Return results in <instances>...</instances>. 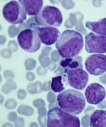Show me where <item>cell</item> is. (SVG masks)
I'll return each mask as SVG.
<instances>
[{
    "label": "cell",
    "mask_w": 106,
    "mask_h": 127,
    "mask_svg": "<svg viewBox=\"0 0 106 127\" xmlns=\"http://www.w3.org/2000/svg\"><path fill=\"white\" fill-rule=\"evenodd\" d=\"M35 30L42 44L45 45H52L59 40L61 33L60 31L55 27H40L33 28Z\"/></svg>",
    "instance_id": "obj_11"
},
{
    "label": "cell",
    "mask_w": 106,
    "mask_h": 127,
    "mask_svg": "<svg viewBox=\"0 0 106 127\" xmlns=\"http://www.w3.org/2000/svg\"><path fill=\"white\" fill-rule=\"evenodd\" d=\"M85 50L88 53H106V36L89 32L85 37Z\"/></svg>",
    "instance_id": "obj_8"
},
{
    "label": "cell",
    "mask_w": 106,
    "mask_h": 127,
    "mask_svg": "<svg viewBox=\"0 0 106 127\" xmlns=\"http://www.w3.org/2000/svg\"><path fill=\"white\" fill-rule=\"evenodd\" d=\"M38 26L60 27L63 21L62 12L53 6H45L35 17Z\"/></svg>",
    "instance_id": "obj_4"
},
{
    "label": "cell",
    "mask_w": 106,
    "mask_h": 127,
    "mask_svg": "<svg viewBox=\"0 0 106 127\" xmlns=\"http://www.w3.org/2000/svg\"><path fill=\"white\" fill-rule=\"evenodd\" d=\"M59 65L65 71L82 68V57L81 56H76L71 58H63L61 59Z\"/></svg>",
    "instance_id": "obj_13"
},
{
    "label": "cell",
    "mask_w": 106,
    "mask_h": 127,
    "mask_svg": "<svg viewBox=\"0 0 106 127\" xmlns=\"http://www.w3.org/2000/svg\"><path fill=\"white\" fill-rule=\"evenodd\" d=\"M65 73L67 75L68 84L71 88L76 90L81 91L87 86L89 79L88 74L82 68L66 70Z\"/></svg>",
    "instance_id": "obj_9"
},
{
    "label": "cell",
    "mask_w": 106,
    "mask_h": 127,
    "mask_svg": "<svg viewBox=\"0 0 106 127\" xmlns=\"http://www.w3.org/2000/svg\"><path fill=\"white\" fill-rule=\"evenodd\" d=\"M60 55L59 54V52H57V51H55V52H53V53L52 55V59L54 62H57L60 59Z\"/></svg>",
    "instance_id": "obj_20"
},
{
    "label": "cell",
    "mask_w": 106,
    "mask_h": 127,
    "mask_svg": "<svg viewBox=\"0 0 106 127\" xmlns=\"http://www.w3.org/2000/svg\"><path fill=\"white\" fill-rule=\"evenodd\" d=\"M81 123L76 115L69 114L60 107L50 109L47 112V127H79Z\"/></svg>",
    "instance_id": "obj_3"
},
{
    "label": "cell",
    "mask_w": 106,
    "mask_h": 127,
    "mask_svg": "<svg viewBox=\"0 0 106 127\" xmlns=\"http://www.w3.org/2000/svg\"><path fill=\"white\" fill-rule=\"evenodd\" d=\"M56 48L63 58L78 56L83 48V35L74 30H66L56 42Z\"/></svg>",
    "instance_id": "obj_1"
},
{
    "label": "cell",
    "mask_w": 106,
    "mask_h": 127,
    "mask_svg": "<svg viewBox=\"0 0 106 127\" xmlns=\"http://www.w3.org/2000/svg\"><path fill=\"white\" fill-rule=\"evenodd\" d=\"M19 3L29 16H36L42 8V0H19Z\"/></svg>",
    "instance_id": "obj_12"
},
{
    "label": "cell",
    "mask_w": 106,
    "mask_h": 127,
    "mask_svg": "<svg viewBox=\"0 0 106 127\" xmlns=\"http://www.w3.org/2000/svg\"><path fill=\"white\" fill-rule=\"evenodd\" d=\"M86 27L97 35L106 36V18H101L96 22L87 21Z\"/></svg>",
    "instance_id": "obj_16"
},
{
    "label": "cell",
    "mask_w": 106,
    "mask_h": 127,
    "mask_svg": "<svg viewBox=\"0 0 106 127\" xmlns=\"http://www.w3.org/2000/svg\"><path fill=\"white\" fill-rule=\"evenodd\" d=\"M85 67L91 75H103L106 72V55L103 54L90 55L85 61Z\"/></svg>",
    "instance_id": "obj_7"
},
{
    "label": "cell",
    "mask_w": 106,
    "mask_h": 127,
    "mask_svg": "<svg viewBox=\"0 0 106 127\" xmlns=\"http://www.w3.org/2000/svg\"><path fill=\"white\" fill-rule=\"evenodd\" d=\"M57 101L61 109L74 115L81 113L86 107V100L83 94L73 89H67L60 93Z\"/></svg>",
    "instance_id": "obj_2"
},
{
    "label": "cell",
    "mask_w": 106,
    "mask_h": 127,
    "mask_svg": "<svg viewBox=\"0 0 106 127\" xmlns=\"http://www.w3.org/2000/svg\"><path fill=\"white\" fill-rule=\"evenodd\" d=\"M106 97V89L98 83L90 84L85 91V98L91 104H98L105 100Z\"/></svg>",
    "instance_id": "obj_10"
},
{
    "label": "cell",
    "mask_w": 106,
    "mask_h": 127,
    "mask_svg": "<svg viewBox=\"0 0 106 127\" xmlns=\"http://www.w3.org/2000/svg\"><path fill=\"white\" fill-rule=\"evenodd\" d=\"M17 40L20 47L29 53L37 52L41 45L38 34L33 28L23 29L19 32Z\"/></svg>",
    "instance_id": "obj_5"
},
{
    "label": "cell",
    "mask_w": 106,
    "mask_h": 127,
    "mask_svg": "<svg viewBox=\"0 0 106 127\" xmlns=\"http://www.w3.org/2000/svg\"><path fill=\"white\" fill-rule=\"evenodd\" d=\"M98 107L99 108H106V101H104V102H101V104L99 103L98 104Z\"/></svg>",
    "instance_id": "obj_21"
},
{
    "label": "cell",
    "mask_w": 106,
    "mask_h": 127,
    "mask_svg": "<svg viewBox=\"0 0 106 127\" xmlns=\"http://www.w3.org/2000/svg\"><path fill=\"white\" fill-rule=\"evenodd\" d=\"M62 4L65 6V9H69L73 8V6H74V3L72 2L71 1H63Z\"/></svg>",
    "instance_id": "obj_17"
},
{
    "label": "cell",
    "mask_w": 106,
    "mask_h": 127,
    "mask_svg": "<svg viewBox=\"0 0 106 127\" xmlns=\"http://www.w3.org/2000/svg\"><path fill=\"white\" fill-rule=\"evenodd\" d=\"M82 125L83 127H89L90 126V119L87 115L82 118Z\"/></svg>",
    "instance_id": "obj_18"
},
{
    "label": "cell",
    "mask_w": 106,
    "mask_h": 127,
    "mask_svg": "<svg viewBox=\"0 0 106 127\" xmlns=\"http://www.w3.org/2000/svg\"><path fill=\"white\" fill-rule=\"evenodd\" d=\"M100 81H101V82L103 83H105L106 84V74L105 76H102L101 78H100Z\"/></svg>",
    "instance_id": "obj_22"
},
{
    "label": "cell",
    "mask_w": 106,
    "mask_h": 127,
    "mask_svg": "<svg viewBox=\"0 0 106 127\" xmlns=\"http://www.w3.org/2000/svg\"><path fill=\"white\" fill-rule=\"evenodd\" d=\"M76 29L78 31H81V32H83L84 34H86V30H85V28L83 27V24L82 23H79L78 24V26L76 27Z\"/></svg>",
    "instance_id": "obj_19"
},
{
    "label": "cell",
    "mask_w": 106,
    "mask_h": 127,
    "mask_svg": "<svg viewBox=\"0 0 106 127\" xmlns=\"http://www.w3.org/2000/svg\"><path fill=\"white\" fill-rule=\"evenodd\" d=\"M67 84L68 82L67 75L66 73H62L52 78L50 83L51 89L54 93H61L65 91Z\"/></svg>",
    "instance_id": "obj_15"
},
{
    "label": "cell",
    "mask_w": 106,
    "mask_h": 127,
    "mask_svg": "<svg viewBox=\"0 0 106 127\" xmlns=\"http://www.w3.org/2000/svg\"><path fill=\"white\" fill-rule=\"evenodd\" d=\"M2 15L11 24H20L26 20V12L19 1H11L4 6Z\"/></svg>",
    "instance_id": "obj_6"
},
{
    "label": "cell",
    "mask_w": 106,
    "mask_h": 127,
    "mask_svg": "<svg viewBox=\"0 0 106 127\" xmlns=\"http://www.w3.org/2000/svg\"><path fill=\"white\" fill-rule=\"evenodd\" d=\"M90 127H106V110L96 109L91 114Z\"/></svg>",
    "instance_id": "obj_14"
}]
</instances>
